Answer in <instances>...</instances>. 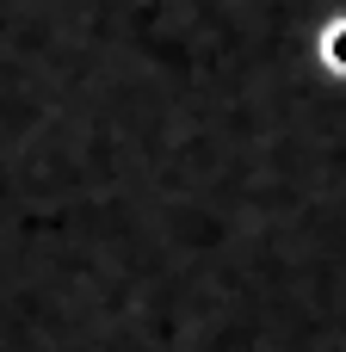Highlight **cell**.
I'll list each match as a JSON object with an SVG mask.
<instances>
[{"instance_id":"obj_1","label":"cell","mask_w":346,"mask_h":352,"mask_svg":"<svg viewBox=\"0 0 346 352\" xmlns=\"http://www.w3.org/2000/svg\"><path fill=\"white\" fill-rule=\"evenodd\" d=\"M322 50H328V62H334V68L346 74V19L334 25V31H328V37H322Z\"/></svg>"}]
</instances>
